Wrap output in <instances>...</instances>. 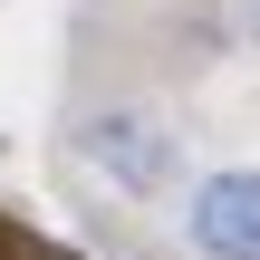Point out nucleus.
Wrapping results in <instances>:
<instances>
[{
    "label": "nucleus",
    "mask_w": 260,
    "mask_h": 260,
    "mask_svg": "<svg viewBox=\"0 0 260 260\" xmlns=\"http://www.w3.org/2000/svg\"><path fill=\"white\" fill-rule=\"evenodd\" d=\"M183 232L203 260H260V174H203L183 193Z\"/></svg>",
    "instance_id": "f257e3e1"
},
{
    "label": "nucleus",
    "mask_w": 260,
    "mask_h": 260,
    "mask_svg": "<svg viewBox=\"0 0 260 260\" xmlns=\"http://www.w3.org/2000/svg\"><path fill=\"white\" fill-rule=\"evenodd\" d=\"M77 154H87V164H106L116 183H135V193H154V183H174V174H183L174 125H145V116H87V125H77Z\"/></svg>",
    "instance_id": "f03ea898"
}]
</instances>
